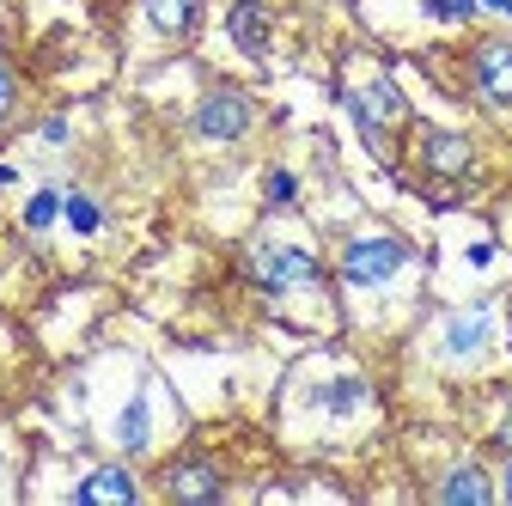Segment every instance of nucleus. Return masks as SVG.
Here are the masks:
<instances>
[{
    "label": "nucleus",
    "mask_w": 512,
    "mask_h": 506,
    "mask_svg": "<svg viewBox=\"0 0 512 506\" xmlns=\"http://www.w3.org/2000/svg\"><path fill=\"white\" fill-rule=\"evenodd\" d=\"M403 263H409V244H403V238H354V244L342 250V281L378 287V281H391Z\"/></svg>",
    "instance_id": "1"
},
{
    "label": "nucleus",
    "mask_w": 512,
    "mask_h": 506,
    "mask_svg": "<svg viewBox=\"0 0 512 506\" xmlns=\"http://www.w3.org/2000/svg\"><path fill=\"white\" fill-rule=\"evenodd\" d=\"M250 129V98L244 92H208L196 104V135L202 141H238Z\"/></svg>",
    "instance_id": "2"
},
{
    "label": "nucleus",
    "mask_w": 512,
    "mask_h": 506,
    "mask_svg": "<svg viewBox=\"0 0 512 506\" xmlns=\"http://www.w3.org/2000/svg\"><path fill=\"white\" fill-rule=\"evenodd\" d=\"M250 275L263 281V287H299V281H317V263H311V250L269 244V250H256V257H250Z\"/></svg>",
    "instance_id": "3"
},
{
    "label": "nucleus",
    "mask_w": 512,
    "mask_h": 506,
    "mask_svg": "<svg viewBox=\"0 0 512 506\" xmlns=\"http://www.w3.org/2000/svg\"><path fill=\"white\" fill-rule=\"evenodd\" d=\"M476 92L488 104H512V43H482L476 49Z\"/></svg>",
    "instance_id": "4"
},
{
    "label": "nucleus",
    "mask_w": 512,
    "mask_h": 506,
    "mask_svg": "<svg viewBox=\"0 0 512 506\" xmlns=\"http://www.w3.org/2000/svg\"><path fill=\"white\" fill-rule=\"evenodd\" d=\"M226 31L244 55H269V7L263 0H238V7L226 13Z\"/></svg>",
    "instance_id": "5"
},
{
    "label": "nucleus",
    "mask_w": 512,
    "mask_h": 506,
    "mask_svg": "<svg viewBox=\"0 0 512 506\" xmlns=\"http://www.w3.org/2000/svg\"><path fill=\"white\" fill-rule=\"evenodd\" d=\"M165 488H171L177 500H220V470H214L208 458H189V464H171Z\"/></svg>",
    "instance_id": "6"
},
{
    "label": "nucleus",
    "mask_w": 512,
    "mask_h": 506,
    "mask_svg": "<svg viewBox=\"0 0 512 506\" xmlns=\"http://www.w3.org/2000/svg\"><path fill=\"white\" fill-rule=\"evenodd\" d=\"M421 159H427V171H439V177H464V171H470V141H464V135H427V141H421Z\"/></svg>",
    "instance_id": "7"
},
{
    "label": "nucleus",
    "mask_w": 512,
    "mask_h": 506,
    "mask_svg": "<svg viewBox=\"0 0 512 506\" xmlns=\"http://www.w3.org/2000/svg\"><path fill=\"white\" fill-rule=\"evenodd\" d=\"M141 7H147L153 31H165V37L196 31V19H202V0H141Z\"/></svg>",
    "instance_id": "8"
},
{
    "label": "nucleus",
    "mask_w": 512,
    "mask_h": 506,
    "mask_svg": "<svg viewBox=\"0 0 512 506\" xmlns=\"http://www.w3.org/2000/svg\"><path fill=\"white\" fill-rule=\"evenodd\" d=\"M488 494H494V488H488V476H482L476 464H464V470H452V476L439 482V500H445V506H488Z\"/></svg>",
    "instance_id": "9"
},
{
    "label": "nucleus",
    "mask_w": 512,
    "mask_h": 506,
    "mask_svg": "<svg viewBox=\"0 0 512 506\" xmlns=\"http://www.w3.org/2000/svg\"><path fill=\"white\" fill-rule=\"evenodd\" d=\"M92 500H135V476L116 470V464L92 470V476L80 482V506H92Z\"/></svg>",
    "instance_id": "10"
},
{
    "label": "nucleus",
    "mask_w": 512,
    "mask_h": 506,
    "mask_svg": "<svg viewBox=\"0 0 512 506\" xmlns=\"http://www.w3.org/2000/svg\"><path fill=\"white\" fill-rule=\"evenodd\" d=\"M116 439H122L128 452H141V446H147V403H141V397L122 409V421H116Z\"/></svg>",
    "instance_id": "11"
},
{
    "label": "nucleus",
    "mask_w": 512,
    "mask_h": 506,
    "mask_svg": "<svg viewBox=\"0 0 512 506\" xmlns=\"http://www.w3.org/2000/svg\"><path fill=\"white\" fill-rule=\"evenodd\" d=\"M360 397H366V385H360V378H336V385H324V391H317V403H324V409H336V415H348Z\"/></svg>",
    "instance_id": "12"
},
{
    "label": "nucleus",
    "mask_w": 512,
    "mask_h": 506,
    "mask_svg": "<svg viewBox=\"0 0 512 506\" xmlns=\"http://www.w3.org/2000/svg\"><path fill=\"white\" fill-rule=\"evenodd\" d=\"M482 336H488L482 318H452V330H445V348H452V354H470V348H482Z\"/></svg>",
    "instance_id": "13"
},
{
    "label": "nucleus",
    "mask_w": 512,
    "mask_h": 506,
    "mask_svg": "<svg viewBox=\"0 0 512 506\" xmlns=\"http://www.w3.org/2000/svg\"><path fill=\"white\" fill-rule=\"evenodd\" d=\"M61 214H68V226H74V232H98V226H104V214H98V202H92V196H68V202H61Z\"/></svg>",
    "instance_id": "14"
},
{
    "label": "nucleus",
    "mask_w": 512,
    "mask_h": 506,
    "mask_svg": "<svg viewBox=\"0 0 512 506\" xmlns=\"http://www.w3.org/2000/svg\"><path fill=\"white\" fill-rule=\"evenodd\" d=\"M55 214H61V196H55V189H37V196H31V208H25V226H31V232H43Z\"/></svg>",
    "instance_id": "15"
},
{
    "label": "nucleus",
    "mask_w": 512,
    "mask_h": 506,
    "mask_svg": "<svg viewBox=\"0 0 512 506\" xmlns=\"http://www.w3.org/2000/svg\"><path fill=\"white\" fill-rule=\"evenodd\" d=\"M299 196V183H293V171H269V208H287Z\"/></svg>",
    "instance_id": "16"
},
{
    "label": "nucleus",
    "mask_w": 512,
    "mask_h": 506,
    "mask_svg": "<svg viewBox=\"0 0 512 506\" xmlns=\"http://www.w3.org/2000/svg\"><path fill=\"white\" fill-rule=\"evenodd\" d=\"M427 13H433V19H470L476 0H427Z\"/></svg>",
    "instance_id": "17"
},
{
    "label": "nucleus",
    "mask_w": 512,
    "mask_h": 506,
    "mask_svg": "<svg viewBox=\"0 0 512 506\" xmlns=\"http://www.w3.org/2000/svg\"><path fill=\"white\" fill-rule=\"evenodd\" d=\"M7 110H13V74L0 68V122H7Z\"/></svg>",
    "instance_id": "18"
},
{
    "label": "nucleus",
    "mask_w": 512,
    "mask_h": 506,
    "mask_svg": "<svg viewBox=\"0 0 512 506\" xmlns=\"http://www.w3.org/2000/svg\"><path fill=\"white\" fill-rule=\"evenodd\" d=\"M0 183H13V165H0Z\"/></svg>",
    "instance_id": "19"
},
{
    "label": "nucleus",
    "mask_w": 512,
    "mask_h": 506,
    "mask_svg": "<svg viewBox=\"0 0 512 506\" xmlns=\"http://www.w3.org/2000/svg\"><path fill=\"white\" fill-rule=\"evenodd\" d=\"M506 494H512V464H506Z\"/></svg>",
    "instance_id": "20"
},
{
    "label": "nucleus",
    "mask_w": 512,
    "mask_h": 506,
    "mask_svg": "<svg viewBox=\"0 0 512 506\" xmlns=\"http://www.w3.org/2000/svg\"><path fill=\"white\" fill-rule=\"evenodd\" d=\"M506 446H512V421H506Z\"/></svg>",
    "instance_id": "21"
},
{
    "label": "nucleus",
    "mask_w": 512,
    "mask_h": 506,
    "mask_svg": "<svg viewBox=\"0 0 512 506\" xmlns=\"http://www.w3.org/2000/svg\"><path fill=\"white\" fill-rule=\"evenodd\" d=\"M500 7H506V13H512V0H500Z\"/></svg>",
    "instance_id": "22"
},
{
    "label": "nucleus",
    "mask_w": 512,
    "mask_h": 506,
    "mask_svg": "<svg viewBox=\"0 0 512 506\" xmlns=\"http://www.w3.org/2000/svg\"><path fill=\"white\" fill-rule=\"evenodd\" d=\"M488 7H500V0H488Z\"/></svg>",
    "instance_id": "23"
}]
</instances>
